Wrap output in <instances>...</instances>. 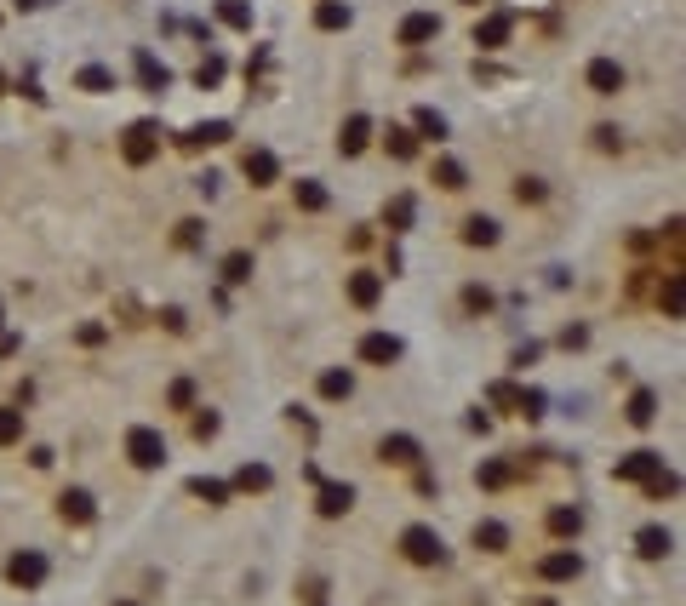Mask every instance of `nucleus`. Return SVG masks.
<instances>
[{"label":"nucleus","instance_id":"nucleus-1","mask_svg":"<svg viewBox=\"0 0 686 606\" xmlns=\"http://www.w3.org/2000/svg\"><path fill=\"white\" fill-rule=\"evenodd\" d=\"M400 555L418 561V566H441L446 561V543H441L435 526H407V532H400Z\"/></svg>","mask_w":686,"mask_h":606},{"label":"nucleus","instance_id":"nucleus-2","mask_svg":"<svg viewBox=\"0 0 686 606\" xmlns=\"http://www.w3.org/2000/svg\"><path fill=\"white\" fill-rule=\"evenodd\" d=\"M127 458L137 463V470H161V463H166V435L149 429V424L127 429Z\"/></svg>","mask_w":686,"mask_h":606},{"label":"nucleus","instance_id":"nucleus-3","mask_svg":"<svg viewBox=\"0 0 686 606\" xmlns=\"http://www.w3.org/2000/svg\"><path fill=\"white\" fill-rule=\"evenodd\" d=\"M154 149H161V127H154V120H132L127 137H120V154H127L132 166H149Z\"/></svg>","mask_w":686,"mask_h":606},{"label":"nucleus","instance_id":"nucleus-4","mask_svg":"<svg viewBox=\"0 0 686 606\" xmlns=\"http://www.w3.org/2000/svg\"><path fill=\"white\" fill-rule=\"evenodd\" d=\"M6 578L18 584V589H40V584H46V555H40V549H18V555L6 561Z\"/></svg>","mask_w":686,"mask_h":606},{"label":"nucleus","instance_id":"nucleus-5","mask_svg":"<svg viewBox=\"0 0 686 606\" xmlns=\"http://www.w3.org/2000/svg\"><path fill=\"white\" fill-rule=\"evenodd\" d=\"M578 572H584L578 549H555V555H543V561H538V578H550V584H567V578H578Z\"/></svg>","mask_w":686,"mask_h":606},{"label":"nucleus","instance_id":"nucleus-6","mask_svg":"<svg viewBox=\"0 0 686 606\" xmlns=\"http://www.w3.org/2000/svg\"><path fill=\"white\" fill-rule=\"evenodd\" d=\"M361 361L395 366V361H400V338H395V332H366V338H361Z\"/></svg>","mask_w":686,"mask_h":606},{"label":"nucleus","instance_id":"nucleus-7","mask_svg":"<svg viewBox=\"0 0 686 606\" xmlns=\"http://www.w3.org/2000/svg\"><path fill=\"white\" fill-rule=\"evenodd\" d=\"M589 92H595V98H618L623 92V69L612 57H595V64H589Z\"/></svg>","mask_w":686,"mask_h":606},{"label":"nucleus","instance_id":"nucleus-8","mask_svg":"<svg viewBox=\"0 0 686 606\" xmlns=\"http://www.w3.org/2000/svg\"><path fill=\"white\" fill-rule=\"evenodd\" d=\"M509 29H514L509 12H492V18H480V23H475V46H480V52H497V46L509 40Z\"/></svg>","mask_w":686,"mask_h":606},{"label":"nucleus","instance_id":"nucleus-9","mask_svg":"<svg viewBox=\"0 0 686 606\" xmlns=\"http://www.w3.org/2000/svg\"><path fill=\"white\" fill-rule=\"evenodd\" d=\"M241 172L263 189V183H275V178H280V161H275L269 149H246V154H241Z\"/></svg>","mask_w":686,"mask_h":606},{"label":"nucleus","instance_id":"nucleus-10","mask_svg":"<svg viewBox=\"0 0 686 606\" xmlns=\"http://www.w3.org/2000/svg\"><path fill=\"white\" fill-rule=\"evenodd\" d=\"M635 549H641L646 561H664V555L675 549V532H669V526H641V532H635Z\"/></svg>","mask_w":686,"mask_h":606},{"label":"nucleus","instance_id":"nucleus-11","mask_svg":"<svg viewBox=\"0 0 686 606\" xmlns=\"http://www.w3.org/2000/svg\"><path fill=\"white\" fill-rule=\"evenodd\" d=\"M435 35H441V18H435V12H412V18L400 23V46H424Z\"/></svg>","mask_w":686,"mask_h":606},{"label":"nucleus","instance_id":"nucleus-12","mask_svg":"<svg viewBox=\"0 0 686 606\" xmlns=\"http://www.w3.org/2000/svg\"><path fill=\"white\" fill-rule=\"evenodd\" d=\"M57 515L81 526V521H92V515H98V504H92V492H86V487H69L64 498H57Z\"/></svg>","mask_w":686,"mask_h":606},{"label":"nucleus","instance_id":"nucleus-13","mask_svg":"<svg viewBox=\"0 0 686 606\" xmlns=\"http://www.w3.org/2000/svg\"><path fill=\"white\" fill-rule=\"evenodd\" d=\"M658 470H664L658 452H629V458H618V480H652Z\"/></svg>","mask_w":686,"mask_h":606},{"label":"nucleus","instance_id":"nucleus-14","mask_svg":"<svg viewBox=\"0 0 686 606\" xmlns=\"http://www.w3.org/2000/svg\"><path fill=\"white\" fill-rule=\"evenodd\" d=\"M378 458H383V463H418V458H424V446H418L412 435H383Z\"/></svg>","mask_w":686,"mask_h":606},{"label":"nucleus","instance_id":"nucleus-15","mask_svg":"<svg viewBox=\"0 0 686 606\" xmlns=\"http://www.w3.org/2000/svg\"><path fill=\"white\" fill-rule=\"evenodd\" d=\"M372 144V120L366 115H349V120H343V132H338V149L343 154H361Z\"/></svg>","mask_w":686,"mask_h":606},{"label":"nucleus","instance_id":"nucleus-16","mask_svg":"<svg viewBox=\"0 0 686 606\" xmlns=\"http://www.w3.org/2000/svg\"><path fill=\"white\" fill-rule=\"evenodd\" d=\"M378 298H383V281H378V275H372V269L349 275V303H355V309H372Z\"/></svg>","mask_w":686,"mask_h":606},{"label":"nucleus","instance_id":"nucleus-17","mask_svg":"<svg viewBox=\"0 0 686 606\" xmlns=\"http://www.w3.org/2000/svg\"><path fill=\"white\" fill-rule=\"evenodd\" d=\"M224 137H229V120H207V127H189L178 144L183 149H212V144H224Z\"/></svg>","mask_w":686,"mask_h":606},{"label":"nucleus","instance_id":"nucleus-18","mask_svg":"<svg viewBox=\"0 0 686 606\" xmlns=\"http://www.w3.org/2000/svg\"><path fill=\"white\" fill-rule=\"evenodd\" d=\"M355 23V12L343 6V0H321L315 6V29H326V35H332V29H349Z\"/></svg>","mask_w":686,"mask_h":606},{"label":"nucleus","instance_id":"nucleus-19","mask_svg":"<svg viewBox=\"0 0 686 606\" xmlns=\"http://www.w3.org/2000/svg\"><path fill=\"white\" fill-rule=\"evenodd\" d=\"M475 549H509V526L504 521H475Z\"/></svg>","mask_w":686,"mask_h":606},{"label":"nucleus","instance_id":"nucleus-20","mask_svg":"<svg viewBox=\"0 0 686 606\" xmlns=\"http://www.w3.org/2000/svg\"><path fill=\"white\" fill-rule=\"evenodd\" d=\"M137 81H144L149 92H166V86H172V69H166V64H154L149 52H137Z\"/></svg>","mask_w":686,"mask_h":606},{"label":"nucleus","instance_id":"nucleus-21","mask_svg":"<svg viewBox=\"0 0 686 606\" xmlns=\"http://www.w3.org/2000/svg\"><path fill=\"white\" fill-rule=\"evenodd\" d=\"M550 532H555V538H578V532H584V509H567V504L550 509Z\"/></svg>","mask_w":686,"mask_h":606},{"label":"nucleus","instance_id":"nucleus-22","mask_svg":"<svg viewBox=\"0 0 686 606\" xmlns=\"http://www.w3.org/2000/svg\"><path fill=\"white\" fill-rule=\"evenodd\" d=\"M652 417H658V395H652V390H635V395H629V424L646 429Z\"/></svg>","mask_w":686,"mask_h":606},{"label":"nucleus","instance_id":"nucleus-23","mask_svg":"<svg viewBox=\"0 0 686 606\" xmlns=\"http://www.w3.org/2000/svg\"><path fill=\"white\" fill-rule=\"evenodd\" d=\"M217 23L224 29H252V6H246V0H217Z\"/></svg>","mask_w":686,"mask_h":606},{"label":"nucleus","instance_id":"nucleus-24","mask_svg":"<svg viewBox=\"0 0 686 606\" xmlns=\"http://www.w3.org/2000/svg\"><path fill=\"white\" fill-rule=\"evenodd\" d=\"M75 86H81V92H115V69H103V64H86L81 75H75Z\"/></svg>","mask_w":686,"mask_h":606},{"label":"nucleus","instance_id":"nucleus-25","mask_svg":"<svg viewBox=\"0 0 686 606\" xmlns=\"http://www.w3.org/2000/svg\"><path fill=\"white\" fill-rule=\"evenodd\" d=\"M355 487H321V515H349Z\"/></svg>","mask_w":686,"mask_h":606},{"label":"nucleus","instance_id":"nucleus-26","mask_svg":"<svg viewBox=\"0 0 686 606\" xmlns=\"http://www.w3.org/2000/svg\"><path fill=\"white\" fill-rule=\"evenodd\" d=\"M349 390H355V378H349V372H338V366H332V372H321V395H326V400H349Z\"/></svg>","mask_w":686,"mask_h":606},{"label":"nucleus","instance_id":"nucleus-27","mask_svg":"<svg viewBox=\"0 0 686 606\" xmlns=\"http://www.w3.org/2000/svg\"><path fill=\"white\" fill-rule=\"evenodd\" d=\"M269 480H275V475H269V470H263V463H241V475H235V487H241V492H269Z\"/></svg>","mask_w":686,"mask_h":606},{"label":"nucleus","instance_id":"nucleus-28","mask_svg":"<svg viewBox=\"0 0 686 606\" xmlns=\"http://www.w3.org/2000/svg\"><path fill=\"white\" fill-rule=\"evenodd\" d=\"M463 241L470 246H497V224L492 217H470V224H463Z\"/></svg>","mask_w":686,"mask_h":606},{"label":"nucleus","instance_id":"nucleus-29","mask_svg":"<svg viewBox=\"0 0 686 606\" xmlns=\"http://www.w3.org/2000/svg\"><path fill=\"white\" fill-rule=\"evenodd\" d=\"M326 200H332V195H326V183H315V178L298 183V206L303 212H326Z\"/></svg>","mask_w":686,"mask_h":606},{"label":"nucleus","instance_id":"nucleus-30","mask_svg":"<svg viewBox=\"0 0 686 606\" xmlns=\"http://www.w3.org/2000/svg\"><path fill=\"white\" fill-rule=\"evenodd\" d=\"M224 281H229V286L252 281V252H229V258H224Z\"/></svg>","mask_w":686,"mask_h":606},{"label":"nucleus","instance_id":"nucleus-31","mask_svg":"<svg viewBox=\"0 0 686 606\" xmlns=\"http://www.w3.org/2000/svg\"><path fill=\"white\" fill-rule=\"evenodd\" d=\"M383 217H389V229H407L412 217H418V200H412V195H395V200H389V212H383Z\"/></svg>","mask_w":686,"mask_h":606},{"label":"nucleus","instance_id":"nucleus-32","mask_svg":"<svg viewBox=\"0 0 686 606\" xmlns=\"http://www.w3.org/2000/svg\"><path fill=\"white\" fill-rule=\"evenodd\" d=\"M383 144H389V154H395V161H412V154H418V137H412L407 127H389Z\"/></svg>","mask_w":686,"mask_h":606},{"label":"nucleus","instance_id":"nucleus-33","mask_svg":"<svg viewBox=\"0 0 686 606\" xmlns=\"http://www.w3.org/2000/svg\"><path fill=\"white\" fill-rule=\"evenodd\" d=\"M224 69H229L224 57H217V52H207V57H200V69H195V86H200V92H207V86H217V81H224Z\"/></svg>","mask_w":686,"mask_h":606},{"label":"nucleus","instance_id":"nucleus-34","mask_svg":"<svg viewBox=\"0 0 686 606\" xmlns=\"http://www.w3.org/2000/svg\"><path fill=\"white\" fill-rule=\"evenodd\" d=\"M509 475H514V470H509V463H497V458H492V463H480V470H475V480H480V487H487V492L509 487Z\"/></svg>","mask_w":686,"mask_h":606},{"label":"nucleus","instance_id":"nucleus-35","mask_svg":"<svg viewBox=\"0 0 686 606\" xmlns=\"http://www.w3.org/2000/svg\"><path fill=\"white\" fill-rule=\"evenodd\" d=\"M435 189H463V166L452 161V154H446V161H435Z\"/></svg>","mask_w":686,"mask_h":606},{"label":"nucleus","instance_id":"nucleus-36","mask_svg":"<svg viewBox=\"0 0 686 606\" xmlns=\"http://www.w3.org/2000/svg\"><path fill=\"white\" fill-rule=\"evenodd\" d=\"M412 127H418V137H435V144H441V137H446V115H435V109H418Z\"/></svg>","mask_w":686,"mask_h":606},{"label":"nucleus","instance_id":"nucleus-37","mask_svg":"<svg viewBox=\"0 0 686 606\" xmlns=\"http://www.w3.org/2000/svg\"><path fill=\"white\" fill-rule=\"evenodd\" d=\"M189 492H195V498H207V504H229V487H224V480H207V475H195Z\"/></svg>","mask_w":686,"mask_h":606},{"label":"nucleus","instance_id":"nucleus-38","mask_svg":"<svg viewBox=\"0 0 686 606\" xmlns=\"http://www.w3.org/2000/svg\"><path fill=\"white\" fill-rule=\"evenodd\" d=\"M23 441V412H0V446H18Z\"/></svg>","mask_w":686,"mask_h":606},{"label":"nucleus","instance_id":"nucleus-39","mask_svg":"<svg viewBox=\"0 0 686 606\" xmlns=\"http://www.w3.org/2000/svg\"><path fill=\"white\" fill-rule=\"evenodd\" d=\"M514 412H521V417H543V390H514Z\"/></svg>","mask_w":686,"mask_h":606},{"label":"nucleus","instance_id":"nucleus-40","mask_svg":"<svg viewBox=\"0 0 686 606\" xmlns=\"http://www.w3.org/2000/svg\"><path fill=\"white\" fill-rule=\"evenodd\" d=\"M166 400H172L178 412H189V407H195V383H189V378H178V383L166 390Z\"/></svg>","mask_w":686,"mask_h":606},{"label":"nucleus","instance_id":"nucleus-41","mask_svg":"<svg viewBox=\"0 0 686 606\" xmlns=\"http://www.w3.org/2000/svg\"><path fill=\"white\" fill-rule=\"evenodd\" d=\"M675 487H681V480H675V475H669V470H658V475H652V480H646V492H652V498H669V492H675Z\"/></svg>","mask_w":686,"mask_h":606},{"label":"nucleus","instance_id":"nucleus-42","mask_svg":"<svg viewBox=\"0 0 686 606\" xmlns=\"http://www.w3.org/2000/svg\"><path fill=\"white\" fill-rule=\"evenodd\" d=\"M664 315H669V321L681 315V281H675V275H669V281H664Z\"/></svg>","mask_w":686,"mask_h":606},{"label":"nucleus","instance_id":"nucleus-43","mask_svg":"<svg viewBox=\"0 0 686 606\" xmlns=\"http://www.w3.org/2000/svg\"><path fill=\"white\" fill-rule=\"evenodd\" d=\"M178 246H200V217H183L178 224Z\"/></svg>","mask_w":686,"mask_h":606},{"label":"nucleus","instance_id":"nucleus-44","mask_svg":"<svg viewBox=\"0 0 686 606\" xmlns=\"http://www.w3.org/2000/svg\"><path fill=\"white\" fill-rule=\"evenodd\" d=\"M514 200H543V183L538 178H521V183H514Z\"/></svg>","mask_w":686,"mask_h":606},{"label":"nucleus","instance_id":"nucleus-45","mask_svg":"<svg viewBox=\"0 0 686 606\" xmlns=\"http://www.w3.org/2000/svg\"><path fill=\"white\" fill-rule=\"evenodd\" d=\"M212 435H217V412H200L195 417V441H212Z\"/></svg>","mask_w":686,"mask_h":606},{"label":"nucleus","instance_id":"nucleus-46","mask_svg":"<svg viewBox=\"0 0 686 606\" xmlns=\"http://www.w3.org/2000/svg\"><path fill=\"white\" fill-rule=\"evenodd\" d=\"M560 344H567V349H584V344H589V326H567V332H560Z\"/></svg>","mask_w":686,"mask_h":606},{"label":"nucleus","instance_id":"nucleus-47","mask_svg":"<svg viewBox=\"0 0 686 606\" xmlns=\"http://www.w3.org/2000/svg\"><path fill=\"white\" fill-rule=\"evenodd\" d=\"M595 144H601V149H618L623 137H618V127H601V132H595Z\"/></svg>","mask_w":686,"mask_h":606},{"label":"nucleus","instance_id":"nucleus-48","mask_svg":"<svg viewBox=\"0 0 686 606\" xmlns=\"http://www.w3.org/2000/svg\"><path fill=\"white\" fill-rule=\"evenodd\" d=\"M115 606H137V601H115Z\"/></svg>","mask_w":686,"mask_h":606},{"label":"nucleus","instance_id":"nucleus-49","mask_svg":"<svg viewBox=\"0 0 686 606\" xmlns=\"http://www.w3.org/2000/svg\"><path fill=\"white\" fill-rule=\"evenodd\" d=\"M463 6H480V0H463Z\"/></svg>","mask_w":686,"mask_h":606}]
</instances>
